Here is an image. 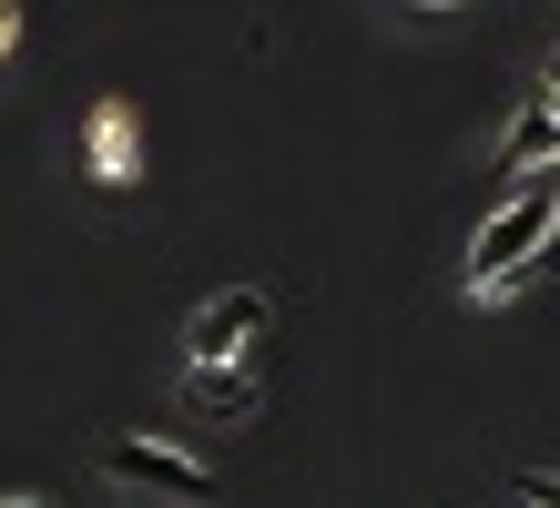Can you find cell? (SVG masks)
Segmentation results:
<instances>
[{
  "instance_id": "obj_4",
  "label": "cell",
  "mask_w": 560,
  "mask_h": 508,
  "mask_svg": "<svg viewBox=\"0 0 560 508\" xmlns=\"http://www.w3.org/2000/svg\"><path fill=\"white\" fill-rule=\"evenodd\" d=\"M82 153H92V184H113V193H122V184H133V163H143V153H133V113H122V102H103Z\"/></svg>"
},
{
  "instance_id": "obj_1",
  "label": "cell",
  "mask_w": 560,
  "mask_h": 508,
  "mask_svg": "<svg viewBox=\"0 0 560 508\" xmlns=\"http://www.w3.org/2000/svg\"><path fill=\"white\" fill-rule=\"evenodd\" d=\"M103 479L153 488V498H184V508H205V498H214V468H205V458H184V448H163V437H103Z\"/></svg>"
},
{
  "instance_id": "obj_6",
  "label": "cell",
  "mask_w": 560,
  "mask_h": 508,
  "mask_svg": "<svg viewBox=\"0 0 560 508\" xmlns=\"http://www.w3.org/2000/svg\"><path fill=\"white\" fill-rule=\"evenodd\" d=\"M510 488H520V508H560V479H540V468H520Z\"/></svg>"
},
{
  "instance_id": "obj_2",
  "label": "cell",
  "mask_w": 560,
  "mask_h": 508,
  "mask_svg": "<svg viewBox=\"0 0 560 508\" xmlns=\"http://www.w3.org/2000/svg\"><path fill=\"white\" fill-rule=\"evenodd\" d=\"M276 326V305L255 295V285H235V295H214L205 316L184 326V366H245L255 356V335Z\"/></svg>"
},
{
  "instance_id": "obj_7",
  "label": "cell",
  "mask_w": 560,
  "mask_h": 508,
  "mask_svg": "<svg viewBox=\"0 0 560 508\" xmlns=\"http://www.w3.org/2000/svg\"><path fill=\"white\" fill-rule=\"evenodd\" d=\"M21 42V11H11V0H0V51H11Z\"/></svg>"
},
{
  "instance_id": "obj_8",
  "label": "cell",
  "mask_w": 560,
  "mask_h": 508,
  "mask_svg": "<svg viewBox=\"0 0 560 508\" xmlns=\"http://www.w3.org/2000/svg\"><path fill=\"white\" fill-rule=\"evenodd\" d=\"M540 102H550V113H560V51H550V92H540Z\"/></svg>"
},
{
  "instance_id": "obj_5",
  "label": "cell",
  "mask_w": 560,
  "mask_h": 508,
  "mask_svg": "<svg viewBox=\"0 0 560 508\" xmlns=\"http://www.w3.org/2000/svg\"><path fill=\"white\" fill-rule=\"evenodd\" d=\"M184 397L205 406V417H245L255 406V366H184Z\"/></svg>"
},
{
  "instance_id": "obj_3",
  "label": "cell",
  "mask_w": 560,
  "mask_h": 508,
  "mask_svg": "<svg viewBox=\"0 0 560 508\" xmlns=\"http://www.w3.org/2000/svg\"><path fill=\"white\" fill-rule=\"evenodd\" d=\"M500 174H560V113L550 102H520V122H510V143H500Z\"/></svg>"
},
{
  "instance_id": "obj_9",
  "label": "cell",
  "mask_w": 560,
  "mask_h": 508,
  "mask_svg": "<svg viewBox=\"0 0 560 508\" xmlns=\"http://www.w3.org/2000/svg\"><path fill=\"white\" fill-rule=\"evenodd\" d=\"M11 508H42V498H11Z\"/></svg>"
}]
</instances>
